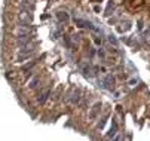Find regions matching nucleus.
I'll use <instances>...</instances> for the list:
<instances>
[{
	"label": "nucleus",
	"mask_w": 150,
	"mask_h": 141,
	"mask_svg": "<svg viewBox=\"0 0 150 141\" xmlns=\"http://www.w3.org/2000/svg\"><path fill=\"white\" fill-rule=\"evenodd\" d=\"M125 6L129 12H140L146 5H144V0H123Z\"/></svg>",
	"instance_id": "obj_1"
},
{
	"label": "nucleus",
	"mask_w": 150,
	"mask_h": 141,
	"mask_svg": "<svg viewBox=\"0 0 150 141\" xmlns=\"http://www.w3.org/2000/svg\"><path fill=\"white\" fill-rule=\"evenodd\" d=\"M18 19L23 24H28L30 21H31V11H24V12H21L19 15H18Z\"/></svg>",
	"instance_id": "obj_2"
},
{
	"label": "nucleus",
	"mask_w": 150,
	"mask_h": 141,
	"mask_svg": "<svg viewBox=\"0 0 150 141\" xmlns=\"http://www.w3.org/2000/svg\"><path fill=\"white\" fill-rule=\"evenodd\" d=\"M48 95H49V89H46L43 94H40V95L37 97V101H39V103H45L46 98H48Z\"/></svg>",
	"instance_id": "obj_3"
},
{
	"label": "nucleus",
	"mask_w": 150,
	"mask_h": 141,
	"mask_svg": "<svg viewBox=\"0 0 150 141\" xmlns=\"http://www.w3.org/2000/svg\"><path fill=\"white\" fill-rule=\"evenodd\" d=\"M74 23H76V24H80V27H91V24H89V23L82 21V19H74Z\"/></svg>",
	"instance_id": "obj_4"
},
{
	"label": "nucleus",
	"mask_w": 150,
	"mask_h": 141,
	"mask_svg": "<svg viewBox=\"0 0 150 141\" xmlns=\"http://www.w3.org/2000/svg\"><path fill=\"white\" fill-rule=\"evenodd\" d=\"M58 18H59V19H67V15H66V13L62 15V12H59V13H58Z\"/></svg>",
	"instance_id": "obj_5"
},
{
	"label": "nucleus",
	"mask_w": 150,
	"mask_h": 141,
	"mask_svg": "<svg viewBox=\"0 0 150 141\" xmlns=\"http://www.w3.org/2000/svg\"><path fill=\"white\" fill-rule=\"evenodd\" d=\"M144 5H146L147 8H150V0H144Z\"/></svg>",
	"instance_id": "obj_6"
}]
</instances>
